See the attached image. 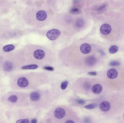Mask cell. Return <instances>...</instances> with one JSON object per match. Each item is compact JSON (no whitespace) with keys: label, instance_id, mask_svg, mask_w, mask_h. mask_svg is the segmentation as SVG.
I'll use <instances>...</instances> for the list:
<instances>
[{"label":"cell","instance_id":"6da1fadb","mask_svg":"<svg viewBox=\"0 0 124 123\" xmlns=\"http://www.w3.org/2000/svg\"><path fill=\"white\" fill-rule=\"evenodd\" d=\"M61 34V32L58 29H53L48 31L46 35L49 39L51 41H54L58 38Z\"/></svg>","mask_w":124,"mask_h":123},{"label":"cell","instance_id":"7a4b0ae2","mask_svg":"<svg viewBox=\"0 0 124 123\" xmlns=\"http://www.w3.org/2000/svg\"><path fill=\"white\" fill-rule=\"evenodd\" d=\"M100 32L104 35H107L110 33L112 29L110 25L108 24H104L100 26Z\"/></svg>","mask_w":124,"mask_h":123},{"label":"cell","instance_id":"3957f363","mask_svg":"<svg viewBox=\"0 0 124 123\" xmlns=\"http://www.w3.org/2000/svg\"><path fill=\"white\" fill-rule=\"evenodd\" d=\"M65 111L62 108H57L54 112V116L57 119H60L63 118L65 115Z\"/></svg>","mask_w":124,"mask_h":123},{"label":"cell","instance_id":"277c9868","mask_svg":"<svg viewBox=\"0 0 124 123\" xmlns=\"http://www.w3.org/2000/svg\"><path fill=\"white\" fill-rule=\"evenodd\" d=\"M80 51L82 53L87 54L89 53L91 51L92 47L91 45L88 43H84L80 47Z\"/></svg>","mask_w":124,"mask_h":123},{"label":"cell","instance_id":"5b68a950","mask_svg":"<svg viewBox=\"0 0 124 123\" xmlns=\"http://www.w3.org/2000/svg\"><path fill=\"white\" fill-rule=\"evenodd\" d=\"M17 84L20 87L24 88L27 87L28 85L29 81L26 78L22 77L18 79Z\"/></svg>","mask_w":124,"mask_h":123},{"label":"cell","instance_id":"8992f818","mask_svg":"<svg viewBox=\"0 0 124 123\" xmlns=\"http://www.w3.org/2000/svg\"><path fill=\"white\" fill-rule=\"evenodd\" d=\"M47 17V14L44 11L40 10L38 11L36 14V17L38 20L43 21L45 20Z\"/></svg>","mask_w":124,"mask_h":123},{"label":"cell","instance_id":"52a82bcc","mask_svg":"<svg viewBox=\"0 0 124 123\" xmlns=\"http://www.w3.org/2000/svg\"><path fill=\"white\" fill-rule=\"evenodd\" d=\"M45 53L41 49H37L33 53V56L35 58L38 60H41L44 58Z\"/></svg>","mask_w":124,"mask_h":123},{"label":"cell","instance_id":"ba28073f","mask_svg":"<svg viewBox=\"0 0 124 123\" xmlns=\"http://www.w3.org/2000/svg\"><path fill=\"white\" fill-rule=\"evenodd\" d=\"M100 107L101 111L106 112L109 111L110 109V104L108 101H103L100 104Z\"/></svg>","mask_w":124,"mask_h":123},{"label":"cell","instance_id":"9c48e42d","mask_svg":"<svg viewBox=\"0 0 124 123\" xmlns=\"http://www.w3.org/2000/svg\"><path fill=\"white\" fill-rule=\"evenodd\" d=\"M107 76L111 79H114L117 77L118 75V71L116 69H112L108 70L107 72Z\"/></svg>","mask_w":124,"mask_h":123},{"label":"cell","instance_id":"30bf717a","mask_svg":"<svg viewBox=\"0 0 124 123\" xmlns=\"http://www.w3.org/2000/svg\"><path fill=\"white\" fill-rule=\"evenodd\" d=\"M96 59L94 56H90L86 58L85 62L87 65L89 66H93L96 63Z\"/></svg>","mask_w":124,"mask_h":123},{"label":"cell","instance_id":"8fae6325","mask_svg":"<svg viewBox=\"0 0 124 123\" xmlns=\"http://www.w3.org/2000/svg\"><path fill=\"white\" fill-rule=\"evenodd\" d=\"M102 87L100 84H96L93 86L92 87V91L94 93L97 94L100 93L102 91Z\"/></svg>","mask_w":124,"mask_h":123},{"label":"cell","instance_id":"7c38bea8","mask_svg":"<svg viewBox=\"0 0 124 123\" xmlns=\"http://www.w3.org/2000/svg\"><path fill=\"white\" fill-rule=\"evenodd\" d=\"M13 68V65L11 62H6L3 66V69L4 71H10Z\"/></svg>","mask_w":124,"mask_h":123},{"label":"cell","instance_id":"4fadbf2b","mask_svg":"<svg viewBox=\"0 0 124 123\" xmlns=\"http://www.w3.org/2000/svg\"><path fill=\"white\" fill-rule=\"evenodd\" d=\"M40 95L37 92H32L30 95V99L33 101H37L39 100Z\"/></svg>","mask_w":124,"mask_h":123},{"label":"cell","instance_id":"5bb4252c","mask_svg":"<svg viewBox=\"0 0 124 123\" xmlns=\"http://www.w3.org/2000/svg\"><path fill=\"white\" fill-rule=\"evenodd\" d=\"M15 48V47L13 45H5L3 47V49L5 52H8L14 50Z\"/></svg>","mask_w":124,"mask_h":123},{"label":"cell","instance_id":"9a60e30c","mask_svg":"<svg viewBox=\"0 0 124 123\" xmlns=\"http://www.w3.org/2000/svg\"><path fill=\"white\" fill-rule=\"evenodd\" d=\"M118 50V48L116 45H112L109 48V52L111 54L116 53Z\"/></svg>","mask_w":124,"mask_h":123},{"label":"cell","instance_id":"2e32d148","mask_svg":"<svg viewBox=\"0 0 124 123\" xmlns=\"http://www.w3.org/2000/svg\"><path fill=\"white\" fill-rule=\"evenodd\" d=\"M38 67V65L36 64L29 65H26L22 67V69H35Z\"/></svg>","mask_w":124,"mask_h":123},{"label":"cell","instance_id":"e0dca14e","mask_svg":"<svg viewBox=\"0 0 124 123\" xmlns=\"http://www.w3.org/2000/svg\"><path fill=\"white\" fill-rule=\"evenodd\" d=\"M8 100L11 103H16L17 101V97L16 96L13 95L10 96Z\"/></svg>","mask_w":124,"mask_h":123},{"label":"cell","instance_id":"ac0fdd59","mask_svg":"<svg viewBox=\"0 0 124 123\" xmlns=\"http://www.w3.org/2000/svg\"><path fill=\"white\" fill-rule=\"evenodd\" d=\"M84 25V22L83 20L80 19L76 22V25L78 28H81Z\"/></svg>","mask_w":124,"mask_h":123},{"label":"cell","instance_id":"d6986e66","mask_svg":"<svg viewBox=\"0 0 124 123\" xmlns=\"http://www.w3.org/2000/svg\"><path fill=\"white\" fill-rule=\"evenodd\" d=\"M68 84V81H65L62 82L61 84V88L62 89H65L67 87Z\"/></svg>","mask_w":124,"mask_h":123},{"label":"cell","instance_id":"ffe728a7","mask_svg":"<svg viewBox=\"0 0 124 123\" xmlns=\"http://www.w3.org/2000/svg\"><path fill=\"white\" fill-rule=\"evenodd\" d=\"M80 10L76 8H72L70 11V13L72 14H78L80 12Z\"/></svg>","mask_w":124,"mask_h":123},{"label":"cell","instance_id":"44dd1931","mask_svg":"<svg viewBox=\"0 0 124 123\" xmlns=\"http://www.w3.org/2000/svg\"><path fill=\"white\" fill-rule=\"evenodd\" d=\"M97 107V105L95 104H88V105L85 106V108L86 109H94Z\"/></svg>","mask_w":124,"mask_h":123},{"label":"cell","instance_id":"7402d4cb","mask_svg":"<svg viewBox=\"0 0 124 123\" xmlns=\"http://www.w3.org/2000/svg\"><path fill=\"white\" fill-rule=\"evenodd\" d=\"M109 65L111 66H117L120 65V63L118 61H112L110 63Z\"/></svg>","mask_w":124,"mask_h":123},{"label":"cell","instance_id":"603a6c76","mask_svg":"<svg viewBox=\"0 0 124 123\" xmlns=\"http://www.w3.org/2000/svg\"><path fill=\"white\" fill-rule=\"evenodd\" d=\"M29 122L28 119H19L16 122V123H28Z\"/></svg>","mask_w":124,"mask_h":123},{"label":"cell","instance_id":"cb8c5ba5","mask_svg":"<svg viewBox=\"0 0 124 123\" xmlns=\"http://www.w3.org/2000/svg\"><path fill=\"white\" fill-rule=\"evenodd\" d=\"M77 102L79 104H81V105H84L85 103V101L81 99L77 100Z\"/></svg>","mask_w":124,"mask_h":123},{"label":"cell","instance_id":"d4e9b609","mask_svg":"<svg viewBox=\"0 0 124 123\" xmlns=\"http://www.w3.org/2000/svg\"><path fill=\"white\" fill-rule=\"evenodd\" d=\"M44 69H46L47 70H48L49 71H53L54 69L53 67H44Z\"/></svg>","mask_w":124,"mask_h":123},{"label":"cell","instance_id":"484cf974","mask_svg":"<svg viewBox=\"0 0 124 123\" xmlns=\"http://www.w3.org/2000/svg\"><path fill=\"white\" fill-rule=\"evenodd\" d=\"M106 7V6H105V5H102V6H101L100 7H99V8L98 9V11H102V10H104V9Z\"/></svg>","mask_w":124,"mask_h":123},{"label":"cell","instance_id":"4316f807","mask_svg":"<svg viewBox=\"0 0 124 123\" xmlns=\"http://www.w3.org/2000/svg\"><path fill=\"white\" fill-rule=\"evenodd\" d=\"M88 75H97V73L96 72H89L88 73Z\"/></svg>","mask_w":124,"mask_h":123},{"label":"cell","instance_id":"83f0119b","mask_svg":"<svg viewBox=\"0 0 124 123\" xmlns=\"http://www.w3.org/2000/svg\"><path fill=\"white\" fill-rule=\"evenodd\" d=\"M65 123H74V122L72 120H69L65 122Z\"/></svg>","mask_w":124,"mask_h":123},{"label":"cell","instance_id":"f1b7e54d","mask_svg":"<svg viewBox=\"0 0 124 123\" xmlns=\"http://www.w3.org/2000/svg\"><path fill=\"white\" fill-rule=\"evenodd\" d=\"M37 122V121L36 119H33L31 121V122L32 123H36Z\"/></svg>","mask_w":124,"mask_h":123},{"label":"cell","instance_id":"f546056e","mask_svg":"<svg viewBox=\"0 0 124 123\" xmlns=\"http://www.w3.org/2000/svg\"><path fill=\"white\" fill-rule=\"evenodd\" d=\"M123 117H124V116H123Z\"/></svg>","mask_w":124,"mask_h":123}]
</instances>
